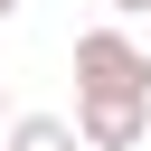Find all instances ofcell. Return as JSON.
Listing matches in <instances>:
<instances>
[{"mask_svg": "<svg viewBox=\"0 0 151 151\" xmlns=\"http://www.w3.org/2000/svg\"><path fill=\"white\" fill-rule=\"evenodd\" d=\"M76 132H85V151H142V142H151V104L76 94Z\"/></svg>", "mask_w": 151, "mask_h": 151, "instance_id": "7a4b0ae2", "label": "cell"}, {"mask_svg": "<svg viewBox=\"0 0 151 151\" xmlns=\"http://www.w3.org/2000/svg\"><path fill=\"white\" fill-rule=\"evenodd\" d=\"M113 9H123V19H142V9H151V0H113Z\"/></svg>", "mask_w": 151, "mask_h": 151, "instance_id": "277c9868", "label": "cell"}, {"mask_svg": "<svg viewBox=\"0 0 151 151\" xmlns=\"http://www.w3.org/2000/svg\"><path fill=\"white\" fill-rule=\"evenodd\" d=\"M0 123H9V94H0Z\"/></svg>", "mask_w": 151, "mask_h": 151, "instance_id": "8992f818", "label": "cell"}, {"mask_svg": "<svg viewBox=\"0 0 151 151\" xmlns=\"http://www.w3.org/2000/svg\"><path fill=\"white\" fill-rule=\"evenodd\" d=\"M0 151H85V132H76V123H66V113H19V123H9V142H0Z\"/></svg>", "mask_w": 151, "mask_h": 151, "instance_id": "3957f363", "label": "cell"}, {"mask_svg": "<svg viewBox=\"0 0 151 151\" xmlns=\"http://www.w3.org/2000/svg\"><path fill=\"white\" fill-rule=\"evenodd\" d=\"M0 19H19V0H0Z\"/></svg>", "mask_w": 151, "mask_h": 151, "instance_id": "5b68a950", "label": "cell"}, {"mask_svg": "<svg viewBox=\"0 0 151 151\" xmlns=\"http://www.w3.org/2000/svg\"><path fill=\"white\" fill-rule=\"evenodd\" d=\"M76 94H123V104H151V57H142L123 28H85V38H76Z\"/></svg>", "mask_w": 151, "mask_h": 151, "instance_id": "6da1fadb", "label": "cell"}]
</instances>
